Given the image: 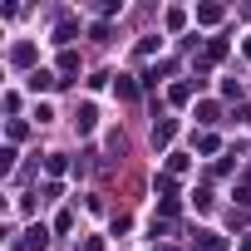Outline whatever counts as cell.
Segmentation results:
<instances>
[{
  "label": "cell",
  "mask_w": 251,
  "mask_h": 251,
  "mask_svg": "<svg viewBox=\"0 0 251 251\" xmlns=\"http://www.w3.org/2000/svg\"><path fill=\"white\" fill-rule=\"evenodd\" d=\"M74 123H79V128H84V133H89V128H94V108H89V103H84V108H79V118H74Z\"/></svg>",
  "instance_id": "2"
},
{
  "label": "cell",
  "mask_w": 251,
  "mask_h": 251,
  "mask_svg": "<svg viewBox=\"0 0 251 251\" xmlns=\"http://www.w3.org/2000/svg\"><path fill=\"white\" fill-rule=\"evenodd\" d=\"M197 246H202V251H226V241H222L217 231H202V241H197Z\"/></svg>",
  "instance_id": "1"
}]
</instances>
